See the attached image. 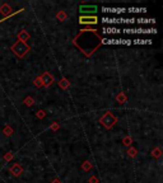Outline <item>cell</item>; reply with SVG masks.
I'll return each mask as SVG.
<instances>
[{"mask_svg":"<svg viewBox=\"0 0 163 183\" xmlns=\"http://www.w3.org/2000/svg\"><path fill=\"white\" fill-rule=\"evenodd\" d=\"M52 82H54V78L49 74V72H45V74L42 75V84H44L45 87H49Z\"/></svg>","mask_w":163,"mask_h":183,"instance_id":"obj_10","label":"cell"},{"mask_svg":"<svg viewBox=\"0 0 163 183\" xmlns=\"http://www.w3.org/2000/svg\"><path fill=\"white\" fill-rule=\"evenodd\" d=\"M19 38L22 40V42H24V40L28 38V34L26 33V30H22V32L19 33Z\"/></svg>","mask_w":163,"mask_h":183,"instance_id":"obj_17","label":"cell"},{"mask_svg":"<svg viewBox=\"0 0 163 183\" xmlns=\"http://www.w3.org/2000/svg\"><path fill=\"white\" fill-rule=\"evenodd\" d=\"M79 23L80 24H97L98 18L96 15H82L79 18Z\"/></svg>","mask_w":163,"mask_h":183,"instance_id":"obj_6","label":"cell"},{"mask_svg":"<svg viewBox=\"0 0 163 183\" xmlns=\"http://www.w3.org/2000/svg\"><path fill=\"white\" fill-rule=\"evenodd\" d=\"M101 43H106V45H131L130 40H101Z\"/></svg>","mask_w":163,"mask_h":183,"instance_id":"obj_7","label":"cell"},{"mask_svg":"<svg viewBox=\"0 0 163 183\" xmlns=\"http://www.w3.org/2000/svg\"><path fill=\"white\" fill-rule=\"evenodd\" d=\"M126 10L130 11V13H145V11H147L145 8H129Z\"/></svg>","mask_w":163,"mask_h":183,"instance_id":"obj_14","label":"cell"},{"mask_svg":"<svg viewBox=\"0 0 163 183\" xmlns=\"http://www.w3.org/2000/svg\"><path fill=\"white\" fill-rule=\"evenodd\" d=\"M102 11L107 14H122L126 11L125 8H102Z\"/></svg>","mask_w":163,"mask_h":183,"instance_id":"obj_9","label":"cell"},{"mask_svg":"<svg viewBox=\"0 0 163 183\" xmlns=\"http://www.w3.org/2000/svg\"><path fill=\"white\" fill-rule=\"evenodd\" d=\"M11 50H13V52L17 55V56H19V57H23L24 55L28 52L29 50V47L26 45V42H22V41H18L17 43L11 47Z\"/></svg>","mask_w":163,"mask_h":183,"instance_id":"obj_3","label":"cell"},{"mask_svg":"<svg viewBox=\"0 0 163 183\" xmlns=\"http://www.w3.org/2000/svg\"><path fill=\"white\" fill-rule=\"evenodd\" d=\"M79 11L83 13V14L88 13L89 15H96V14H97V11H98V9H97L96 5H80Z\"/></svg>","mask_w":163,"mask_h":183,"instance_id":"obj_5","label":"cell"},{"mask_svg":"<svg viewBox=\"0 0 163 183\" xmlns=\"http://www.w3.org/2000/svg\"><path fill=\"white\" fill-rule=\"evenodd\" d=\"M8 11H9L8 5H3V7H0V13H2V14H8Z\"/></svg>","mask_w":163,"mask_h":183,"instance_id":"obj_16","label":"cell"},{"mask_svg":"<svg viewBox=\"0 0 163 183\" xmlns=\"http://www.w3.org/2000/svg\"><path fill=\"white\" fill-rule=\"evenodd\" d=\"M115 122H116V117L110 112H107L103 117L101 118V124L105 127H107V129H111V127L115 125Z\"/></svg>","mask_w":163,"mask_h":183,"instance_id":"obj_4","label":"cell"},{"mask_svg":"<svg viewBox=\"0 0 163 183\" xmlns=\"http://www.w3.org/2000/svg\"><path fill=\"white\" fill-rule=\"evenodd\" d=\"M135 154H136V150L135 149H131L130 150V155H135Z\"/></svg>","mask_w":163,"mask_h":183,"instance_id":"obj_19","label":"cell"},{"mask_svg":"<svg viewBox=\"0 0 163 183\" xmlns=\"http://www.w3.org/2000/svg\"><path fill=\"white\" fill-rule=\"evenodd\" d=\"M121 32V29L115 28V27H105L103 28V33L105 34H119Z\"/></svg>","mask_w":163,"mask_h":183,"instance_id":"obj_11","label":"cell"},{"mask_svg":"<svg viewBox=\"0 0 163 183\" xmlns=\"http://www.w3.org/2000/svg\"><path fill=\"white\" fill-rule=\"evenodd\" d=\"M159 154H161V152H159V149H157L155 151L153 150V155H155V156H159Z\"/></svg>","mask_w":163,"mask_h":183,"instance_id":"obj_18","label":"cell"},{"mask_svg":"<svg viewBox=\"0 0 163 183\" xmlns=\"http://www.w3.org/2000/svg\"><path fill=\"white\" fill-rule=\"evenodd\" d=\"M22 167L19 165V164H14V165L13 167H11V169H10V172L11 173H13L14 175H19L21 173H22Z\"/></svg>","mask_w":163,"mask_h":183,"instance_id":"obj_13","label":"cell"},{"mask_svg":"<svg viewBox=\"0 0 163 183\" xmlns=\"http://www.w3.org/2000/svg\"><path fill=\"white\" fill-rule=\"evenodd\" d=\"M124 33L128 34H149V33H155V28H124Z\"/></svg>","mask_w":163,"mask_h":183,"instance_id":"obj_2","label":"cell"},{"mask_svg":"<svg viewBox=\"0 0 163 183\" xmlns=\"http://www.w3.org/2000/svg\"><path fill=\"white\" fill-rule=\"evenodd\" d=\"M135 22H138L139 24H155V19L153 18H148V19L140 18V19H135Z\"/></svg>","mask_w":163,"mask_h":183,"instance_id":"obj_12","label":"cell"},{"mask_svg":"<svg viewBox=\"0 0 163 183\" xmlns=\"http://www.w3.org/2000/svg\"><path fill=\"white\" fill-rule=\"evenodd\" d=\"M102 22L107 24H120L124 22V18H116V17H103Z\"/></svg>","mask_w":163,"mask_h":183,"instance_id":"obj_8","label":"cell"},{"mask_svg":"<svg viewBox=\"0 0 163 183\" xmlns=\"http://www.w3.org/2000/svg\"><path fill=\"white\" fill-rule=\"evenodd\" d=\"M77 38L86 41V42H84V45H82L79 48L86 55H88V56L92 52H94L96 50H97L98 45L101 43L99 36L96 33L94 29H82L80 33L77 36Z\"/></svg>","mask_w":163,"mask_h":183,"instance_id":"obj_1","label":"cell"},{"mask_svg":"<svg viewBox=\"0 0 163 183\" xmlns=\"http://www.w3.org/2000/svg\"><path fill=\"white\" fill-rule=\"evenodd\" d=\"M131 43H135V45H144V43H152V41L150 40H134L131 42Z\"/></svg>","mask_w":163,"mask_h":183,"instance_id":"obj_15","label":"cell"}]
</instances>
